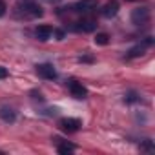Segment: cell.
<instances>
[{"instance_id":"cell-15","label":"cell","mask_w":155,"mask_h":155,"mask_svg":"<svg viewBox=\"0 0 155 155\" xmlns=\"http://www.w3.org/2000/svg\"><path fill=\"white\" fill-rule=\"evenodd\" d=\"M140 148H142V150H148V151H151V150H153V142H151L150 139H146V140L142 142V146H140Z\"/></svg>"},{"instance_id":"cell-12","label":"cell","mask_w":155,"mask_h":155,"mask_svg":"<svg viewBox=\"0 0 155 155\" xmlns=\"http://www.w3.org/2000/svg\"><path fill=\"white\" fill-rule=\"evenodd\" d=\"M0 119H2L4 122H15L17 120V113L13 111V110H9V108H0Z\"/></svg>"},{"instance_id":"cell-18","label":"cell","mask_w":155,"mask_h":155,"mask_svg":"<svg viewBox=\"0 0 155 155\" xmlns=\"http://www.w3.org/2000/svg\"><path fill=\"white\" fill-rule=\"evenodd\" d=\"M6 77H8V69H6L4 66H0V81L6 79Z\"/></svg>"},{"instance_id":"cell-22","label":"cell","mask_w":155,"mask_h":155,"mask_svg":"<svg viewBox=\"0 0 155 155\" xmlns=\"http://www.w3.org/2000/svg\"><path fill=\"white\" fill-rule=\"evenodd\" d=\"M128 2H131V0H128Z\"/></svg>"},{"instance_id":"cell-6","label":"cell","mask_w":155,"mask_h":155,"mask_svg":"<svg viewBox=\"0 0 155 155\" xmlns=\"http://www.w3.org/2000/svg\"><path fill=\"white\" fill-rule=\"evenodd\" d=\"M37 73L42 77V79H48V81L57 79V69L51 64H38L37 66Z\"/></svg>"},{"instance_id":"cell-14","label":"cell","mask_w":155,"mask_h":155,"mask_svg":"<svg viewBox=\"0 0 155 155\" xmlns=\"http://www.w3.org/2000/svg\"><path fill=\"white\" fill-rule=\"evenodd\" d=\"M137 101H139V95H137L135 91H130V93L124 95V102H128V104H133V102H137Z\"/></svg>"},{"instance_id":"cell-10","label":"cell","mask_w":155,"mask_h":155,"mask_svg":"<svg viewBox=\"0 0 155 155\" xmlns=\"http://www.w3.org/2000/svg\"><path fill=\"white\" fill-rule=\"evenodd\" d=\"M35 35H37L38 40L46 42V40L51 38V35H53V28H51V26H46V24H44V26H38L37 31H35Z\"/></svg>"},{"instance_id":"cell-1","label":"cell","mask_w":155,"mask_h":155,"mask_svg":"<svg viewBox=\"0 0 155 155\" xmlns=\"http://www.w3.org/2000/svg\"><path fill=\"white\" fill-rule=\"evenodd\" d=\"M18 9L22 11V15H18V17H22V18H38V17L44 15L42 8H40L38 4H35V2H26V4L20 6Z\"/></svg>"},{"instance_id":"cell-19","label":"cell","mask_w":155,"mask_h":155,"mask_svg":"<svg viewBox=\"0 0 155 155\" xmlns=\"http://www.w3.org/2000/svg\"><path fill=\"white\" fill-rule=\"evenodd\" d=\"M79 60H81V62H93V57L84 55V57H79Z\"/></svg>"},{"instance_id":"cell-21","label":"cell","mask_w":155,"mask_h":155,"mask_svg":"<svg viewBox=\"0 0 155 155\" xmlns=\"http://www.w3.org/2000/svg\"><path fill=\"white\" fill-rule=\"evenodd\" d=\"M48 2H51V4H57V2H60V0H48Z\"/></svg>"},{"instance_id":"cell-7","label":"cell","mask_w":155,"mask_h":155,"mask_svg":"<svg viewBox=\"0 0 155 155\" xmlns=\"http://www.w3.org/2000/svg\"><path fill=\"white\" fill-rule=\"evenodd\" d=\"M93 9H97V0H81L73 6V11L79 13H91Z\"/></svg>"},{"instance_id":"cell-8","label":"cell","mask_w":155,"mask_h":155,"mask_svg":"<svg viewBox=\"0 0 155 155\" xmlns=\"http://www.w3.org/2000/svg\"><path fill=\"white\" fill-rule=\"evenodd\" d=\"M77 29L79 31H82V33H93L95 29H97V20L95 18H82V20H79L77 22Z\"/></svg>"},{"instance_id":"cell-17","label":"cell","mask_w":155,"mask_h":155,"mask_svg":"<svg viewBox=\"0 0 155 155\" xmlns=\"http://www.w3.org/2000/svg\"><path fill=\"white\" fill-rule=\"evenodd\" d=\"M53 35H55V37H57V40H62V38H64V35H66V33H64V31H62V29H53Z\"/></svg>"},{"instance_id":"cell-16","label":"cell","mask_w":155,"mask_h":155,"mask_svg":"<svg viewBox=\"0 0 155 155\" xmlns=\"http://www.w3.org/2000/svg\"><path fill=\"white\" fill-rule=\"evenodd\" d=\"M6 11H8V4L4 2V0H0V17H4Z\"/></svg>"},{"instance_id":"cell-13","label":"cell","mask_w":155,"mask_h":155,"mask_svg":"<svg viewBox=\"0 0 155 155\" xmlns=\"http://www.w3.org/2000/svg\"><path fill=\"white\" fill-rule=\"evenodd\" d=\"M108 42H110V35H108V33H97V35H95V44L106 46Z\"/></svg>"},{"instance_id":"cell-9","label":"cell","mask_w":155,"mask_h":155,"mask_svg":"<svg viewBox=\"0 0 155 155\" xmlns=\"http://www.w3.org/2000/svg\"><path fill=\"white\" fill-rule=\"evenodd\" d=\"M119 2H117V0H110V2L101 9V13H102V17L104 18H113L117 13H119Z\"/></svg>"},{"instance_id":"cell-3","label":"cell","mask_w":155,"mask_h":155,"mask_svg":"<svg viewBox=\"0 0 155 155\" xmlns=\"http://www.w3.org/2000/svg\"><path fill=\"white\" fill-rule=\"evenodd\" d=\"M151 44H153V38H151V37H148V38H146V40H142L140 44H137L135 48H131V49L128 51V55H126V57H128V58H137V57H142V55L146 53V49H148Z\"/></svg>"},{"instance_id":"cell-11","label":"cell","mask_w":155,"mask_h":155,"mask_svg":"<svg viewBox=\"0 0 155 155\" xmlns=\"http://www.w3.org/2000/svg\"><path fill=\"white\" fill-rule=\"evenodd\" d=\"M53 140H57V151L58 153H71V151H75L77 150V146L75 144H71V142H60V139L58 137H55Z\"/></svg>"},{"instance_id":"cell-20","label":"cell","mask_w":155,"mask_h":155,"mask_svg":"<svg viewBox=\"0 0 155 155\" xmlns=\"http://www.w3.org/2000/svg\"><path fill=\"white\" fill-rule=\"evenodd\" d=\"M31 95H33V99H35V101H44V97H42L40 93H37V91H31Z\"/></svg>"},{"instance_id":"cell-4","label":"cell","mask_w":155,"mask_h":155,"mask_svg":"<svg viewBox=\"0 0 155 155\" xmlns=\"http://www.w3.org/2000/svg\"><path fill=\"white\" fill-rule=\"evenodd\" d=\"M150 20V9L148 8H137L131 11V22L135 26H142Z\"/></svg>"},{"instance_id":"cell-5","label":"cell","mask_w":155,"mask_h":155,"mask_svg":"<svg viewBox=\"0 0 155 155\" xmlns=\"http://www.w3.org/2000/svg\"><path fill=\"white\" fill-rule=\"evenodd\" d=\"M68 86H69V91H71V95H73L75 99L82 101V99H86V97H88V90H86L81 82H77V81H69V82H68Z\"/></svg>"},{"instance_id":"cell-2","label":"cell","mask_w":155,"mask_h":155,"mask_svg":"<svg viewBox=\"0 0 155 155\" xmlns=\"http://www.w3.org/2000/svg\"><path fill=\"white\" fill-rule=\"evenodd\" d=\"M82 126V122L79 119H73V117H64L58 120V128L64 131V133H75V131H79Z\"/></svg>"}]
</instances>
